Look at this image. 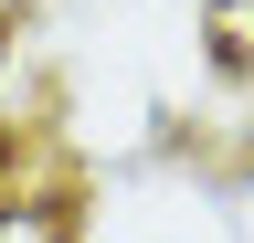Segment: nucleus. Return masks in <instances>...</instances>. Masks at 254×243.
Instances as JSON below:
<instances>
[]
</instances>
